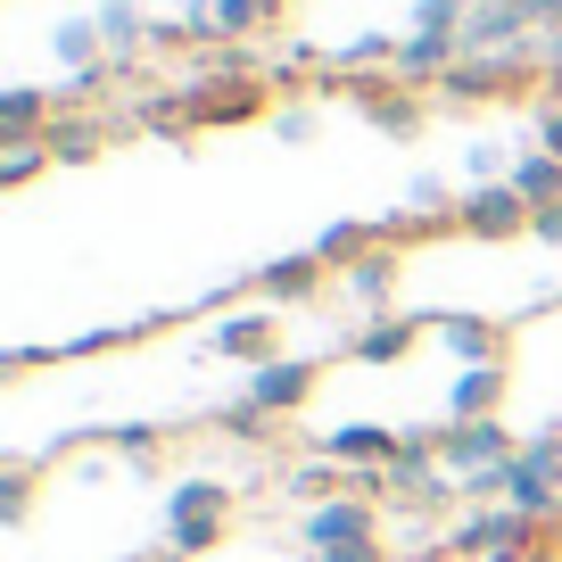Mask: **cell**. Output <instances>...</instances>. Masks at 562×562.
<instances>
[{"mask_svg":"<svg viewBox=\"0 0 562 562\" xmlns=\"http://www.w3.org/2000/svg\"><path fill=\"white\" fill-rule=\"evenodd\" d=\"M529 240H538V248H562V199H554V207H538V224H529Z\"/></svg>","mask_w":562,"mask_h":562,"instance_id":"cell-30","label":"cell"},{"mask_svg":"<svg viewBox=\"0 0 562 562\" xmlns=\"http://www.w3.org/2000/svg\"><path fill=\"white\" fill-rule=\"evenodd\" d=\"M323 273H331V265H323L315 248H306V257H273L257 273V299L265 306H306V299H323Z\"/></svg>","mask_w":562,"mask_h":562,"instance_id":"cell-10","label":"cell"},{"mask_svg":"<svg viewBox=\"0 0 562 562\" xmlns=\"http://www.w3.org/2000/svg\"><path fill=\"white\" fill-rule=\"evenodd\" d=\"M521 447H513V430L505 422H447L439 430V463H447V480H480V472H496V463H513Z\"/></svg>","mask_w":562,"mask_h":562,"instance_id":"cell-4","label":"cell"},{"mask_svg":"<svg viewBox=\"0 0 562 562\" xmlns=\"http://www.w3.org/2000/svg\"><path fill=\"white\" fill-rule=\"evenodd\" d=\"M232 529V488L224 480H182L166 496V554H207Z\"/></svg>","mask_w":562,"mask_h":562,"instance_id":"cell-1","label":"cell"},{"mask_svg":"<svg viewBox=\"0 0 562 562\" xmlns=\"http://www.w3.org/2000/svg\"><path fill=\"white\" fill-rule=\"evenodd\" d=\"M472 0H414V34H463Z\"/></svg>","mask_w":562,"mask_h":562,"instance_id":"cell-25","label":"cell"},{"mask_svg":"<svg viewBox=\"0 0 562 562\" xmlns=\"http://www.w3.org/2000/svg\"><path fill=\"white\" fill-rule=\"evenodd\" d=\"M505 182L529 199V207H554V199H562V158H554V149H521Z\"/></svg>","mask_w":562,"mask_h":562,"instance_id":"cell-16","label":"cell"},{"mask_svg":"<svg viewBox=\"0 0 562 562\" xmlns=\"http://www.w3.org/2000/svg\"><path fill=\"white\" fill-rule=\"evenodd\" d=\"M25 513H34V463H9V472H0V521L18 529Z\"/></svg>","mask_w":562,"mask_h":562,"instance_id":"cell-24","label":"cell"},{"mask_svg":"<svg viewBox=\"0 0 562 562\" xmlns=\"http://www.w3.org/2000/svg\"><path fill=\"white\" fill-rule=\"evenodd\" d=\"M299 538H306V554H323V546H348V538H381V521H372L364 496H323V505H306Z\"/></svg>","mask_w":562,"mask_h":562,"instance_id":"cell-6","label":"cell"},{"mask_svg":"<svg viewBox=\"0 0 562 562\" xmlns=\"http://www.w3.org/2000/svg\"><path fill=\"white\" fill-rule=\"evenodd\" d=\"M513 9H521L538 34H562V0H513Z\"/></svg>","mask_w":562,"mask_h":562,"instance_id":"cell-28","label":"cell"},{"mask_svg":"<svg viewBox=\"0 0 562 562\" xmlns=\"http://www.w3.org/2000/svg\"><path fill=\"white\" fill-rule=\"evenodd\" d=\"M273 422L281 414H265V405H224V414H215V430H232V439H248V447H265V439H273Z\"/></svg>","mask_w":562,"mask_h":562,"instance_id":"cell-23","label":"cell"},{"mask_svg":"<svg viewBox=\"0 0 562 562\" xmlns=\"http://www.w3.org/2000/svg\"><path fill=\"white\" fill-rule=\"evenodd\" d=\"M422 331H430V323H405V315H372L364 331L348 339V348H356V364H405Z\"/></svg>","mask_w":562,"mask_h":562,"instance_id":"cell-13","label":"cell"},{"mask_svg":"<svg viewBox=\"0 0 562 562\" xmlns=\"http://www.w3.org/2000/svg\"><path fill=\"white\" fill-rule=\"evenodd\" d=\"M505 505L529 513V521H554V513H562V430L529 439L521 456L505 463Z\"/></svg>","mask_w":562,"mask_h":562,"instance_id":"cell-2","label":"cell"},{"mask_svg":"<svg viewBox=\"0 0 562 562\" xmlns=\"http://www.w3.org/2000/svg\"><path fill=\"white\" fill-rule=\"evenodd\" d=\"M42 166H58V158H50V133H34V140H0V182H9V191H25Z\"/></svg>","mask_w":562,"mask_h":562,"instance_id":"cell-19","label":"cell"},{"mask_svg":"<svg viewBox=\"0 0 562 562\" xmlns=\"http://www.w3.org/2000/svg\"><path fill=\"white\" fill-rule=\"evenodd\" d=\"M91 25H100V42H108V50H140V42H158V25H149V18H140V9H133V0H100V18H91Z\"/></svg>","mask_w":562,"mask_h":562,"instance_id":"cell-18","label":"cell"},{"mask_svg":"<svg viewBox=\"0 0 562 562\" xmlns=\"http://www.w3.org/2000/svg\"><path fill=\"white\" fill-rule=\"evenodd\" d=\"M34 133H50V100L34 83H9L0 91V140H34Z\"/></svg>","mask_w":562,"mask_h":562,"instance_id":"cell-17","label":"cell"},{"mask_svg":"<svg viewBox=\"0 0 562 562\" xmlns=\"http://www.w3.org/2000/svg\"><path fill=\"white\" fill-rule=\"evenodd\" d=\"M273 339H281L273 306H248V315L215 323V339H207V348H215V356H232V364H273Z\"/></svg>","mask_w":562,"mask_h":562,"instance_id":"cell-11","label":"cell"},{"mask_svg":"<svg viewBox=\"0 0 562 562\" xmlns=\"http://www.w3.org/2000/svg\"><path fill=\"white\" fill-rule=\"evenodd\" d=\"M100 149H108V124H91V116H67V108L50 116V158H58V166H91Z\"/></svg>","mask_w":562,"mask_h":562,"instance_id":"cell-15","label":"cell"},{"mask_svg":"<svg viewBox=\"0 0 562 562\" xmlns=\"http://www.w3.org/2000/svg\"><path fill=\"white\" fill-rule=\"evenodd\" d=\"M538 25L513 9V0H472V18H463V58H505V50H529Z\"/></svg>","mask_w":562,"mask_h":562,"instance_id":"cell-5","label":"cell"},{"mask_svg":"<svg viewBox=\"0 0 562 562\" xmlns=\"http://www.w3.org/2000/svg\"><path fill=\"white\" fill-rule=\"evenodd\" d=\"M463 67V34H405L397 42V83H447V75Z\"/></svg>","mask_w":562,"mask_h":562,"instance_id":"cell-9","label":"cell"},{"mask_svg":"<svg viewBox=\"0 0 562 562\" xmlns=\"http://www.w3.org/2000/svg\"><path fill=\"white\" fill-rule=\"evenodd\" d=\"M538 149H554V158H562V100H554V91L538 100Z\"/></svg>","mask_w":562,"mask_h":562,"instance_id":"cell-27","label":"cell"},{"mask_svg":"<svg viewBox=\"0 0 562 562\" xmlns=\"http://www.w3.org/2000/svg\"><path fill=\"white\" fill-rule=\"evenodd\" d=\"M430 339L456 364H505V323H488V315H430Z\"/></svg>","mask_w":562,"mask_h":562,"instance_id":"cell-8","label":"cell"},{"mask_svg":"<svg viewBox=\"0 0 562 562\" xmlns=\"http://www.w3.org/2000/svg\"><path fill=\"white\" fill-rule=\"evenodd\" d=\"M273 18H281V0H215V25H224V42H240V34H265Z\"/></svg>","mask_w":562,"mask_h":562,"instance_id":"cell-22","label":"cell"},{"mask_svg":"<svg viewBox=\"0 0 562 562\" xmlns=\"http://www.w3.org/2000/svg\"><path fill=\"white\" fill-rule=\"evenodd\" d=\"M389 290H397V257H389V248H372V257H356V265H348V299L381 306Z\"/></svg>","mask_w":562,"mask_h":562,"instance_id":"cell-20","label":"cell"},{"mask_svg":"<svg viewBox=\"0 0 562 562\" xmlns=\"http://www.w3.org/2000/svg\"><path fill=\"white\" fill-rule=\"evenodd\" d=\"M273 133L290 140V149H299V140H315V116H306V108H281V116H273Z\"/></svg>","mask_w":562,"mask_h":562,"instance_id":"cell-29","label":"cell"},{"mask_svg":"<svg viewBox=\"0 0 562 562\" xmlns=\"http://www.w3.org/2000/svg\"><path fill=\"white\" fill-rule=\"evenodd\" d=\"M372 240H381V232H372V224H331V232H323V240H315V257L331 265V273H348L356 257H372Z\"/></svg>","mask_w":562,"mask_h":562,"instance_id":"cell-21","label":"cell"},{"mask_svg":"<svg viewBox=\"0 0 562 562\" xmlns=\"http://www.w3.org/2000/svg\"><path fill=\"white\" fill-rule=\"evenodd\" d=\"M529 224H538V207H529L513 182H472V191L456 199L463 240H529Z\"/></svg>","mask_w":562,"mask_h":562,"instance_id":"cell-3","label":"cell"},{"mask_svg":"<svg viewBox=\"0 0 562 562\" xmlns=\"http://www.w3.org/2000/svg\"><path fill=\"white\" fill-rule=\"evenodd\" d=\"M505 405V364H463L456 372V422H496Z\"/></svg>","mask_w":562,"mask_h":562,"instance_id":"cell-14","label":"cell"},{"mask_svg":"<svg viewBox=\"0 0 562 562\" xmlns=\"http://www.w3.org/2000/svg\"><path fill=\"white\" fill-rule=\"evenodd\" d=\"M348 91H356V108H364L381 133H397V140L422 133V100L397 83V75H348Z\"/></svg>","mask_w":562,"mask_h":562,"instance_id":"cell-7","label":"cell"},{"mask_svg":"<svg viewBox=\"0 0 562 562\" xmlns=\"http://www.w3.org/2000/svg\"><path fill=\"white\" fill-rule=\"evenodd\" d=\"M315 372L323 364H257V372H248V405H265V414H299V405L315 397Z\"/></svg>","mask_w":562,"mask_h":562,"instance_id":"cell-12","label":"cell"},{"mask_svg":"<svg viewBox=\"0 0 562 562\" xmlns=\"http://www.w3.org/2000/svg\"><path fill=\"white\" fill-rule=\"evenodd\" d=\"M315 562H389V546L381 538H348V546H323Z\"/></svg>","mask_w":562,"mask_h":562,"instance_id":"cell-26","label":"cell"}]
</instances>
